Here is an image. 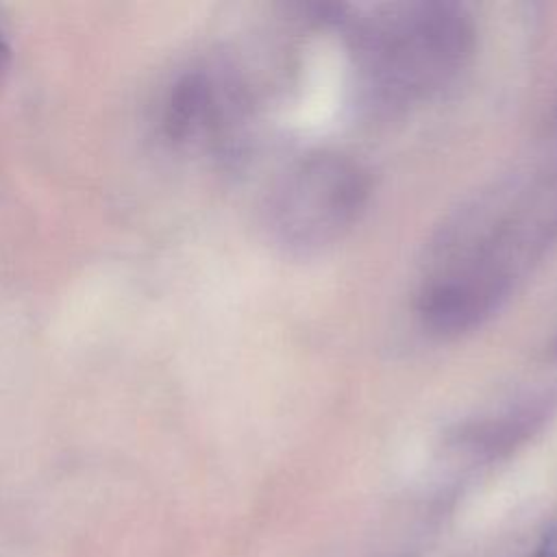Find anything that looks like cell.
<instances>
[{"instance_id":"6da1fadb","label":"cell","mask_w":557,"mask_h":557,"mask_svg":"<svg viewBox=\"0 0 557 557\" xmlns=\"http://www.w3.org/2000/svg\"><path fill=\"white\" fill-rule=\"evenodd\" d=\"M474 44L468 11L453 2H418L392 9L357 35V52L374 81L394 96L429 91L446 83Z\"/></svg>"},{"instance_id":"7a4b0ae2","label":"cell","mask_w":557,"mask_h":557,"mask_svg":"<svg viewBox=\"0 0 557 557\" xmlns=\"http://www.w3.org/2000/svg\"><path fill=\"white\" fill-rule=\"evenodd\" d=\"M366 172L346 157L305 159L278 187L272 218L278 242L292 252H311L339 239L368 200Z\"/></svg>"},{"instance_id":"3957f363","label":"cell","mask_w":557,"mask_h":557,"mask_svg":"<svg viewBox=\"0 0 557 557\" xmlns=\"http://www.w3.org/2000/svg\"><path fill=\"white\" fill-rule=\"evenodd\" d=\"M511 283L492 278H444L426 287L418 311L422 322L442 335H457L481 324L507 298Z\"/></svg>"},{"instance_id":"277c9868","label":"cell","mask_w":557,"mask_h":557,"mask_svg":"<svg viewBox=\"0 0 557 557\" xmlns=\"http://www.w3.org/2000/svg\"><path fill=\"white\" fill-rule=\"evenodd\" d=\"M550 403L548 400H529L524 405L511 407L509 411L459 424L453 433V442L468 446L479 453H498L511 448L516 442L531 435L548 416Z\"/></svg>"},{"instance_id":"5b68a950","label":"cell","mask_w":557,"mask_h":557,"mask_svg":"<svg viewBox=\"0 0 557 557\" xmlns=\"http://www.w3.org/2000/svg\"><path fill=\"white\" fill-rule=\"evenodd\" d=\"M527 557H557V524L546 531V535L542 537L537 548Z\"/></svg>"},{"instance_id":"8992f818","label":"cell","mask_w":557,"mask_h":557,"mask_svg":"<svg viewBox=\"0 0 557 557\" xmlns=\"http://www.w3.org/2000/svg\"><path fill=\"white\" fill-rule=\"evenodd\" d=\"M4 57H7V48H4L2 41H0V67H2V63H4Z\"/></svg>"},{"instance_id":"52a82bcc","label":"cell","mask_w":557,"mask_h":557,"mask_svg":"<svg viewBox=\"0 0 557 557\" xmlns=\"http://www.w3.org/2000/svg\"><path fill=\"white\" fill-rule=\"evenodd\" d=\"M550 350H553V355L557 357V337H555V342H553V346H550Z\"/></svg>"}]
</instances>
